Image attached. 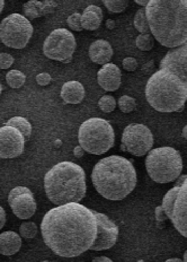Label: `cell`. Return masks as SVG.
<instances>
[{"label":"cell","instance_id":"obj_1","mask_svg":"<svg viewBox=\"0 0 187 262\" xmlns=\"http://www.w3.org/2000/svg\"><path fill=\"white\" fill-rule=\"evenodd\" d=\"M41 232L44 242L57 255L76 258L95 242V211L79 203L57 206L44 215Z\"/></svg>","mask_w":187,"mask_h":262},{"label":"cell","instance_id":"obj_2","mask_svg":"<svg viewBox=\"0 0 187 262\" xmlns=\"http://www.w3.org/2000/svg\"><path fill=\"white\" fill-rule=\"evenodd\" d=\"M146 15L152 36L167 48L187 43V0H150Z\"/></svg>","mask_w":187,"mask_h":262},{"label":"cell","instance_id":"obj_3","mask_svg":"<svg viewBox=\"0 0 187 262\" xmlns=\"http://www.w3.org/2000/svg\"><path fill=\"white\" fill-rule=\"evenodd\" d=\"M92 184L105 199L119 201L126 198L136 187V171L128 158L112 155L100 160L91 173Z\"/></svg>","mask_w":187,"mask_h":262},{"label":"cell","instance_id":"obj_4","mask_svg":"<svg viewBox=\"0 0 187 262\" xmlns=\"http://www.w3.org/2000/svg\"><path fill=\"white\" fill-rule=\"evenodd\" d=\"M44 189L49 200L57 206L79 203L86 195V173L78 164L58 163L45 174Z\"/></svg>","mask_w":187,"mask_h":262},{"label":"cell","instance_id":"obj_5","mask_svg":"<svg viewBox=\"0 0 187 262\" xmlns=\"http://www.w3.org/2000/svg\"><path fill=\"white\" fill-rule=\"evenodd\" d=\"M146 98L159 112H178L187 101V83L167 69H159L148 80Z\"/></svg>","mask_w":187,"mask_h":262},{"label":"cell","instance_id":"obj_6","mask_svg":"<svg viewBox=\"0 0 187 262\" xmlns=\"http://www.w3.org/2000/svg\"><path fill=\"white\" fill-rule=\"evenodd\" d=\"M146 170L157 183L173 182L183 171V158L173 147L152 149L146 157Z\"/></svg>","mask_w":187,"mask_h":262},{"label":"cell","instance_id":"obj_7","mask_svg":"<svg viewBox=\"0 0 187 262\" xmlns=\"http://www.w3.org/2000/svg\"><path fill=\"white\" fill-rule=\"evenodd\" d=\"M79 145L85 151L94 155L105 154L115 144L114 129L108 121L90 118L82 122L78 131Z\"/></svg>","mask_w":187,"mask_h":262},{"label":"cell","instance_id":"obj_8","mask_svg":"<svg viewBox=\"0 0 187 262\" xmlns=\"http://www.w3.org/2000/svg\"><path fill=\"white\" fill-rule=\"evenodd\" d=\"M33 35V25L25 16L12 14L0 21V41L13 49H23Z\"/></svg>","mask_w":187,"mask_h":262},{"label":"cell","instance_id":"obj_9","mask_svg":"<svg viewBox=\"0 0 187 262\" xmlns=\"http://www.w3.org/2000/svg\"><path fill=\"white\" fill-rule=\"evenodd\" d=\"M76 47V39L73 33L67 29H57L52 31L44 41L43 52L49 59L68 63L71 61Z\"/></svg>","mask_w":187,"mask_h":262},{"label":"cell","instance_id":"obj_10","mask_svg":"<svg viewBox=\"0 0 187 262\" xmlns=\"http://www.w3.org/2000/svg\"><path fill=\"white\" fill-rule=\"evenodd\" d=\"M153 146V135L145 124L132 123L128 125L122 135L121 149L134 156H144Z\"/></svg>","mask_w":187,"mask_h":262},{"label":"cell","instance_id":"obj_11","mask_svg":"<svg viewBox=\"0 0 187 262\" xmlns=\"http://www.w3.org/2000/svg\"><path fill=\"white\" fill-rule=\"evenodd\" d=\"M8 204L14 215L20 220H29L36 211V201L31 190L26 187H16L8 194Z\"/></svg>","mask_w":187,"mask_h":262},{"label":"cell","instance_id":"obj_12","mask_svg":"<svg viewBox=\"0 0 187 262\" xmlns=\"http://www.w3.org/2000/svg\"><path fill=\"white\" fill-rule=\"evenodd\" d=\"M95 217L97 222V235L90 250L92 251H103L113 248L118 241L119 227L112 220L95 211Z\"/></svg>","mask_w":187,"mask_h":262},{"label":"cell","instance_id":"obj_13","mask_svg":"<svg viewBox=\"0 0 187 262\" xmlns=\"http://www.w3.org/2000/svg\"><path fill=\"white\" fill-rule=\"evenodd\" d=\"M25 138L23 134L8 125L0 128V157L15 158L23 154Z\"/></svg>","mask_w":187,"mask_h":262},{"label":"cell","instance_id":"obj_14","mask_svg":"<svg viewBox=\"0 0 187 262\" xmlns=\"http://www.w3.org/2000/svg\"><path fill=\"white\" fill-rule=\"evenodd\" d=\"M160 69H167L187 83V43L169 50L160 62Z\"/></svg>","mask_w":187,"mask_h":262},{"label":"cell","instance_id":"obj_15","mask_svg":"<svg viewBox=\"0 0 187 262\" xmlns=\"http://www.w3.org/2000/svg\"><path fill=\"white\" fill-rule=\"evenodd\" d=\"M178 187L179 190L176 196L170 221L181 235L187 238V176L184 182H181Z\"/></svg>","mask_w":187,"mask_h":262},{"label":"cell","instance_id":"obj_16","mask_svg":"<svg viewBox=\"0 0 187 262\" xmlns=\"http://www.w3.org/2000/svg\"><path fill=\"white\" fill-rule=\"evenodd\" d=\"M97 81L103 90L107 92L116 91L121 85V70L116 64L107 63L98 70Z\"/></svg>","mask_w":187,"mask_h":262},{"label":"cell","instance_id":"obj_17","mask_svg":"<svg viewBox=\"0 0 187 262\" xmlns=\"http://www.w3.org/2000/svg\"><path fill=\"white\" fill-rule=\"evenodd\" d=\"M113 48L107 41L97 40L89 48V57L92 62L105 66L109 63L113 57Z\"/></svg>","mask_w":187,"mask_h":262},{"label":"cell","instance_id":"obj_18","mask_svg":"<svg viewBox=\"0 0 187 262\" xmlns=\"http://www.w3.org/2000/svg\"><path fill=\"white\" fill-rule=\"evenodd\" d=\"M57 7L58 4L56 2H36V0H33V2L25 3L23 9L25 17L30 20L51 14Z\"/></svg>","mask_w":187,"mask_h":262},{"label":"cell","instance_id":"obj_19","mask_svg":"<svg viewBox=\"0 0 187 262\" xmlns=\"http://www.w3.org/2000/svg\"><path fill=\"white\" fill-rule=\"evenodd\" d=\"M21 236L16 232L7 231L0 234V254L12 256L21 249Z\"/></svg>","mask_w":187,"mask_h":262},{"label":"cell","instance_id":"obj_20","mask_svg":"<svg viewBox=\"0 0 187 262\" xmlns=\"http://www.w3.org/2000/svg\"><path fill=\"white\" fill-rule=\"evenodd\" d=\"M86 95L85 87L77 80H71L65 83L61 89L62 100L68 104H79L84 101Z\"/></svg>","mask_w":187,"mask_h":262},{"label":"cell","instance_id":"obj_21","mask_svg":"<svg viewBox=\"0 0 187 262\" xmlns=\"http://www.w3.org/2000/svg\"><path fill=\"white\" fill-rule=\"evenodd\" d=\"M101 23H102V18L100 16L91 12V10H89L88 8H86L85 12L81 14L82 29L88 30V31H95L101 26Z\"/></svg>","mask_w":187,"mask_h":262},{"label":"cell","instance_id":"obj_22","mask_svg":"<svg viewBox=\"0 0 187 262\" xmlns=\"http://www.w3.org/2000/svg\"><path fill=\"white\" fill-rule=\"evenodd\" d=\"M6 125H8V127H13L15 129H17L18 131H20V133L23 134L25 140L30 139L31 134H32V125L29 121H27V119L23 117H14L8 120Z\"/></svg>","mask_w":187,"mask_h":262},{"label":"cell","instance_id":"obj_23","mask_svg":"<svg viewBox=\"0 0 187 262\" xmlns=\"http://www.w3.org/2000/svg\"><path fill=\"white\" fill-rule=\"evenodd\" d=\"M178 190L179 187L178 185H175L174 188L170 189L168 192L165 194L163 199H162V206L161 208L165 212V215H166L167 218H172V214H173V208H174V204H175V200H176V196H177L178 193Z\"/></svg>","mask_w":187,"mask_h":262},{"label":"cell","instance_id":"obj_24","mask_svg":"<svg viewBox=\"0 0 187 262\" xmlns=\"http://www.w3.org/2000/svg\"><path fill=\"white\" fill-rule=\"evenodd\" d=\"M134 26H135V29L141 33V34H151L150 29H149V24H148L146 9L144 7L137 10L135 14Z\"/></svg>","mask_w":187,"mask_h":262},{"label":"cell","instance_id":"obj_25","mask_svg":"<svg viewBox=\"0 0 187 262\" xmlns=\"http://www.w3.org/2000/svg\"><path fill=\"white\" fill-rule=\"evenodd\" d=\"M25 75L19 72V70L13 69L6 75L7 84L9 87H12V89H20V87L25 84Z\"/></svg>","mask_w":187,"mask_h":262},{"label":"cell","instance_id":"obj_26","mask_svg":"<svg viewBox=\"0 0 187 262\" xmlns=\"http://www.w3.org/2000/svg\"><path fill=\"white\" fill-rule=\"evenodd\" d=\"M38 228L35 223L33 222H25L20 225L19 227V233L20 236L26 239H32L37 235Z\"/></svg>","mask_w":187,"mask_h":262},{"label":"cell","instance_id":"obj_27","mask_svg":"<svg viewBox=\"0 0 187 262\" xmlns=\"http://www.w3.org/2000/svg\"><path fill=\"white\" fill-rule=\"evenodd\" d=\"M135 45L141 51H150L155 46V37L152 34H140L136 37Z\"/></svg>","mask_w":187,"mask_h":262},{"label":"cell","instance_id":"obj_28","mask_svg":"<svg viewBox=\"0 0 187 262\" xmlns=\"http://www.w3.org/2000/svg\"><path fill=\"white\" fill-rule=\"evenodd\" d=\"M119 107L120 110L124 113H130L134 111L136 108V101L135 98L131 97L129 95H123L119 98Z\"/></svg>","mask_w":187,"mask_h":262},{"label":"cell","instance_id":"obj_29","mask_svg":"<svg viewBox=\"0 0 187 262\" xmlns=\"http://www.w3.org/2000/svg\"><path fill=\"white\" fill-rule=\"evenodd\" d=\"M104 5L111 13L119 14L123 13L128 8L129 2H125V0H105Z\"/></svg>","mask_w":187,"mask_h":262},{"label":"cell","instance_id":"obj_30","mask_svg":"<svg viewBox=\"0 0 187 262\" xmlns=\"http://www.w3.org/2000/svg\"><path fill=\"white\" fill-rule=\"evenodd\" d=\"M98 106L105 113H109L115 110L116 107V100L112 95H104L98 101Z\"/></svg>","mask_w":187,"mask_h":262},{"label":"cell","instance_id":"obj_31","mask_svg":"<svg viewBox=\"0 0 187 262\" xmlns=\"http://www.w3.org/2000/svg\"><path fill=\"white\" fill-rule=\"evenodd\" d=\"M68 25L71 30L80 32L84 29H82V24H81V14L75 13L73 15L69 16L68 18Z\"/></svg>","mask_w":187,"mask_h":262},{"label":"cell","instance_id":"obj_32","mask_svg":"<svg viewBox=\"0 0 187 262\" xmlns=\"http://www.w3.org/2000/svg\"><path fill=\"white\" fill-rule=\"evenodd\" d=\"M14 58L9 53H0V69H8L14 63Z\"/></svg>","mask_w":187,"mask_h":262},{"label":"cell","instance_id":"obj_33","mask_svg":"<svg viewBox=\"0 0 187 262\" xmlns=\"http://www.w3.org/2000/svg\"><path fill=\"white\" fill-rule=\"evenodd\" d=\"M122 66L125 70H128V72H134V70L137 69V66L139 64H137L136 59L129 57V58H125L123 60Z\"/></svg>","mask_w":187,"mask_h":262},{"label":"cell","instance_id":"obj_34","mask_svg":"<svg viewBox=\"0 0 187 262\" xmlns=\"http://www.w3.org/2000/svg\"><path fill=\"white\" fill-rule=\"evenodd\" d=\"M36 81L40 86H46L51 83V76L46 73H42L36 76Z\"/></svg>","mask_w":187,"mask_h":262},{"label":"cell","instance_id":"obj_35","mask_svg":"<svg viewBox=\"0 0 187 262\" xmlns=\"http://www.w3.org/2000/svg\"><path fill=\"white\" fill-rule=\"evenodd\" d=\"M5 224H6V211L0 206V229L5 226Z\"/></svg>","mask_w":187,"mask_h":262},{"label":"cell","instance_id":"obj_36","mask_svg":"<svg viewBox=\"0 0 187 262\" xmlns=\"http://www.w3.org/2000/svg\"><path fill=\"white\" fill-rule=\"evenodd\" d=\"M156 218H157L158 221H160V222L163 221L165 218H167L166 215H165L162 208H161V206L160 207H157V208H156Z\"/></svg>","mask_w":187,"mask_h":262},{"label":"cell","instance_id":"obj_37","mask_svg":"<svg viewBox=\"0 0 187 262\" xmlns=\"http://www.w3.org/2000/svg\"><path fill=\"white\" fill-rule=\"evenodd\" d=\"M87 8L89 9V10H91V12H94L95 14H97L103 19V12H102V9L100 7L95 6V5H90V6H88Z\"/></svg>","mask_w":187,"mask_h":262},{"label":"cell","instance_id":"obj_38","mask_svg":"<svg viewBox=\"0 0 187 262\" xmlns=\"http://www.w3.org/2000/svg\"><path fill=\"white\" fill-rule=\"evenodd\" d=\"M92 262H113L111 259L107 258V256H97L92 260Z\"/></svg>","mask_w":187,"mask_h":262},{"label":"cell","instance_id":"obj_39","mask_svg":"<svg viewBox=\"0 0 187 262\" xmlns=\"http://www.w3.org/2000/svg\"><path fill=\"white\" fill-rule=\"evenodd\" d=\"M74 151H75V155H76L77 157H81L82 155H84V151H85V150L82 149L80 146H78V147H76Z\"/></svg>","mask_w":187,"mask_h":262},{"label":"cell","instance_id":"obj_40","mask_svg":"<svg viewBox=\"0 0 187 262\" xmlns=\"http://www.w3.org/2000/svg\"><path fill=\"white\" fill-rule=\"evenodd\" d=\"M106 27L108 30H113V29H115V21L114 20H112V19H108L107 21H106Z\"/></svg>","mask_w":187,"mask_h":262},{"label":"cell","instance_id":"obj_41","mask_svg":"<svg viewBox=\"0 0 187 262\" xmlns=\"http://www.w3.org/2000/svg\"><path fill=\"white\" fill-rule=\"evenodd\" d=\"M137 5H141V6L142 7H146L147 6V5H148V3H149V2H147V0H136V2H135Z\"/></svg>","mask_w":187,"mask_h":262},{"label":"cell","instance_id":"obj_42","mask_svg":"<svg viewBox=\"0 0 187 262\" xmlns=\"http://www.w3.org/2000/svg\"><path fill=\"white\" fill-rule=\"evenodd\" d=\"M165 262H184V261L180 260V259H169V260L165 261Z\"/></svg>","mask_w":187,"mask_h":262},{"label":"cell","instance_id":"obj_43","mask_svg":"<svg viewBox=\"0 0 187 262\" xmlns=\"http://www.w3.org/2000/svg\"><path fill=\"white\" fill-rule=\"evenodd\" d=\"M4 6H5V3L3 2V0H0V13L3 12V9H4Z\"/></svg>","mask_w":187,"mask_h":262},{"label":"cell","instance_id":"obj_44","mask_svg":"<svg viewBox=\"0 0 187 262\" xmlns=\"http://www.w3.org/2000/svg\"><path fill=\"white\" fill-rule=\"evenodd\" d=\"M183 136H184L185 139H187V125H186V127H185L184 130H183Z\"/></svg>","mask_w":187,"mask_h":262},{"label":"cell","instance_id":"obj_45","mask_svg":"<svg viewBox=\"0 0 187 262\" xmlns=\"http://www.w3.org/2000/svg\"><path fill=\"white\" fill-rule=\"evenodd\" d=\"M184 262H187V251H186L185 254H184Z\"/></svg>","mask_w":187,"mask_h":262},{"label":"cell","instance_id":"obj_46","mask_svg":"<svg viewBox=\"0 0 187 262\" xmlns=\"http://www.w3.org/2000/svg\"><path fill=\"white\" fill-rule=\"evenodd\" d=\"M2 90H3L2 89V84H0V94H2Z\"/></svg>","mask_w":187,"mask_h":262},{"label":"cell","instance_id":"obj_47","mask_svg":"<svg viewBox=\"0 0 187 262\" xmlns=\"http://www.w3.org/2000/svg\"><path fill=\"white\" fill-rule=\"evenodd\" d=\"M42 262H50V261H42Z\"/></svg>","mask_w":187,"mask_h":262},{"label":"cell","instance_id":"obj_48","mask_svg":"<svg viewBox=\"0 0 187 262\" xmlns=\"http://www.w3.org/2000/svg\"><path fill=\"white\" fill-rule=\"evenodd\" d=\"M137 262H144V261H137Z\"/></svg>","mask_w":187,"mask_h":262}]
</instances>
